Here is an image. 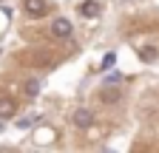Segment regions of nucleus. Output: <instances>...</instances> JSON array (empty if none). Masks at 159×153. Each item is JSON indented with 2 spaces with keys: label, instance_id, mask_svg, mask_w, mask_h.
Here are the masks:
<instances>
[{
  "label": "nucleus",
  "instance_id": "9d476101",
  "mask_svg": "<svg viewBox=\"0 0 159 153\" xmlns=\"http://www.w3.org/2000/svg\"><path fill=\"white\" fill-rule=\"evenodd\" d=\"M26 94H29V97H37V94H40V82L37 80H26Z\"/></svg>",
  "mask_w": 159,
  "mask_h": 153
},
{
  "label": "nucleus",
  "instance_id": "39448f33",
  "mask_svg": "<svg viewBox=\"0 0 159 153\" xmlns=\"http://www.w3.org/2000/svg\"><path fill=\"white\" fill-rule=\"evenodd\" d=\"M99 11H102V6H99L97 0H85V3H80V14H83V17H99Z\"/></svg>",
  "mask_w": 159,
  "mask_h": 153
},
{
  "label": "nucleus",
  "instance_id": "f03ea898",
  "mask_svg": "<svg viewBox=\"0 0 159 153\" xmlns=\"http://www.w3.org/2000/svg\"><path fill=\"white\" fill-rule=\"evenodd\" d=\"M54 139H57V133H54V128H48V125L34 130V142H37V145H51Z\"/></svg>",
  "mask_w": 159,
  "mask_h": 153
},
{
  "label": "nucleus",
  "instance_id": "7ed1b4c3",
  "mask_svg": "<svg viewBox=\"0 0 159 153\" xmlns=\"http://www.w3.org/2000/svg\"><path fill=\"white\" fill-rule=\"evenodd\" d=\"M23 9L31 14V17H40V14H46V0H23Z\"/></svg>",
  "mask_w": 159,
  "mask_h": 153
},
{
  "label": "nucleus",
  "instance_id": "6e6552de",
  "mask_svg": "<svg viewBox=\"0 0 159 153\" xmlns=\"http://www.w3.org/2000/svg\"><path fill=\"white\" fill-rule=\"evenodd\" d=\"M119 97H122V94H119L116 88H105L102 91V102H119Z\"/></svg>",
  "mask_w": 159,
  "mask_h": 153
},
{
  "label": "nucleus",
  "instance_id": "9b49d317",
  "mask_svg": "<svg viewBox=\"0 0 159 153\" xmlns=\"http://www.w3.org/2000/svg\"><path fill=\"white\" fill-rule=\"evenodd\" d=\"M139 57H142V60H156V48H139Z\"/></svg>",
  "mask_w": 159,
  "mask_h": 153
},
{
  "label": "nucleus",
  "instance_id": "f257e3e1",
  "mask_svg": "<svg viewBox=\"0 0 159 153\" xmlns=\"http://www.w3.org/2000/svg\"><path fill=\"white\" fill-rule=\"evenodd\" d=\"M71 31H74V26L66 20V17H57V20L51 23V34H54V37H68Z\"/></svg>",
  "mask_w": 159,
  "mask_h": 153
},
{
  "label": "nucleus",
  "instance_id": "0eeeda50",
  "mask_svg": "<svg viewBox=\"0 0 159 153\" xmlns=\"http://www.w3.org/2000/svg\"><path fill=\"white\" fill-rule=\"evenodd\" d=\"M111 65H116V54H114V51H108V54L102 57V63H99V71H111Z\"/></svg>",
  "mask_w": 159,
  "mask_h": 153
},
{
  "label": "nucleus",
  "instance_id": "423d86ee",
  "mask_svg": "<svg viewBox=\"0 0 159 153\" xmlns=\"http://www.w3.org/2000/svg\"><path fill=\"white\" fill-rule=\"evenodd\" d=\"M14 113H17V105H14V99L3 97V99H0V119H9V116H14Z\"/></svg>",
  "mask_w": 159,
  "mask_h": 153
},
{
  "label": "nucleus",
  "instance_id": "1a4fd4ad",
  "mask_svg": "<svg viewBox=\"0 0 159 153\" xmlns=\"http://www.w3.org/2000/svg\"><path fill=\"white\" fill-rule=\"evenodd\" d=\"M37 122V116H34V113H29V116H20V119H14V125L20 128V130H23V128H31Z\"/></svg>",
  "mask_w": 159,
  "mask_h": 153
},
{
  "label": "nucleus",
  "instance_id": "20e7f679",
  "mask_svg": "<svg viewBox=\"0 0 159 153\" xmlns=\"http://www.w3.org/2000/svg\"><path fill=\"white\" fill-rule=\"evenodd\" d=\"M91 122H94V113L91 111H85V108L74 111V125L77 128H91Z\"/></svg>",
  "mask_w": 159,
  "mask_h": 153
}]
</instances>
